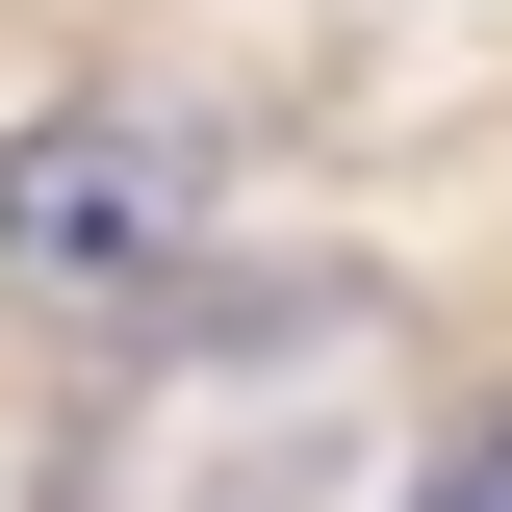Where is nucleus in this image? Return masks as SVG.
<instances>
[{"mask_svg": "<svg viewBox=\"0 0 512 512\" xmlns=\"http://www.w3.org/2000/svg\"><path fill=\"white\" fill-rule=\"evenodd\" d=\"M205 231V128L180 103H52L0 154V282H52V308H128V282H180Z\"/></svg>", "mask_w": 512, "mask_h": 512, "instance_id": "obj_1", "label": "nucleus"}, {"mask_svg": "<svg viewBox=\"0 0 512 512\" xmlns=\"http://www.w3.org/2000/svg\"><path fill=\"white\" fill-rule=\"evenodd\" d=\"M410 512H512V436H461V461H436V487H410Z\"/></svg>", "mask_w": 512, "mask_h": 512, "instance_id": "obj_2", "label": "nucleus"}]
</instances>
